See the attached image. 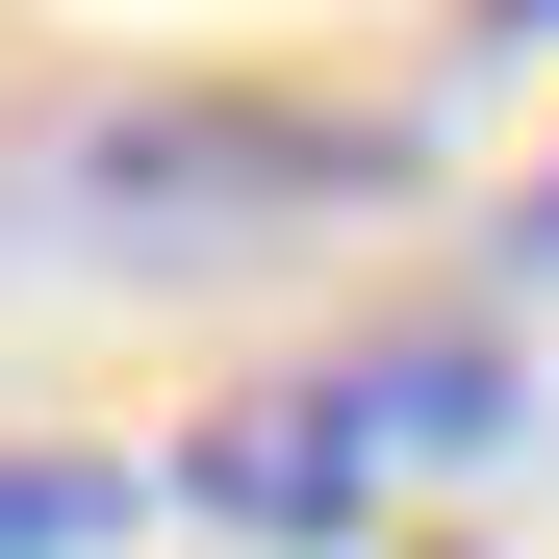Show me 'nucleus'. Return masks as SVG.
Segmentation results:
<instances>
[{
    "instance_id": "nucleus-1",
    "label": "nucleus",
    "mask_w": 559,
    "mask_h": 559,
    "mask_svg": "<svg viewBox=\"0 0 559 559\" xmlns=\"http://www.w3.org/2000/svg\"><path fill=\"white\" fill-rule=\"evenodd\" d=\"M509 432V356L484 331H407V356H306V382H254L178 432V509L204 534H382V484H432V457Z\"/></svg>"
},
{
    "instance_id": "nucleus-2",
    "label": "nucleus",
    "mask_w": 559,
    "mask_h": 559,
    "mask_svg": "<svg viewBox=\"0 0 559 559\" xmlns=\"http://www.w3.org/2000/svg\"><path fill=\"white\" fill-rule=\"evenodd\" d=\"M356 128H306V103H153V128H103V204H153V229H229V204H356Z\"/></svg>"
},
{
    "instance_id": "nucleus-3",
    "label": "nucleus",
    "mask_w": 559,
    "mask_h": 559,
    "mask_svg": "<svg viewBox=\"0 0 559 559\" xmlns=\"http://www.w3.org/2000/svg\"><path fill=\"white\" fill-rule=\"evenodd\" d=\"M153 484H128V457H0V559H103Z\"/></svg>"
},
{
    "instance_id": "nucleus-4",
    "label": "nucleus",
    "mask_w": 559,
    "mask_h": 559,
    "mask_svg": "<svg viewBox=\"0 0 559 559\" xmlns=\"http://www.w3.org/2000/svg\"><path fill=\"white\" fill-rule=\"evenodd\" d=\"M534 254H559V178H534Z\"/></svg>"
}]
</instances>
